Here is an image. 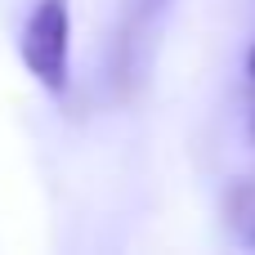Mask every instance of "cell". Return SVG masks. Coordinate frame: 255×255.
<instances>
[{"mask_svg": "<svg viewBox=\"0 0 255 255\" xmlns=\"http://www.w3.org/2000/svg\"><path fill=\"white\" fill-rule=\"evenodd\" d=\"M67 40H72V9H67V0H36V9L22 22L18 49H22L27 72L45 90H54V94L67 90V54H72Z\"/></svg>", "mask_w": 255, "mask_h": 255, "instance_id": "6da1fadb", "label": "cell"}, {"mask_svg": "<svg viewBox=\"0 0 255 255\" xmlns=\"http://www.w3.org/2000/svg\"><path fill=\"white\" fill-rule=\"evenodd\" d=\"M229 211H233V224L242 229V238L255 247V179H247V184H238V188H233Z\"/></svg>", "mask_w": 255, "mask_h": 255, "instance_id": "7a4b0ae2", "label": "cell"}, {"mask_svg": "<svg viewBox=\"0 0 255 255\" xmlns=\"http://www.w3.org/2000/svg\"><path fill=\"white\" fill-rule=\"evenodd\" d=\"M247 63H251V76H255V49H251V58H247Z\"/></svg>", "mask_w": 255, "mask_h": 255, "instance_id": "3957f363", "label": "cell"}]
</instances>
